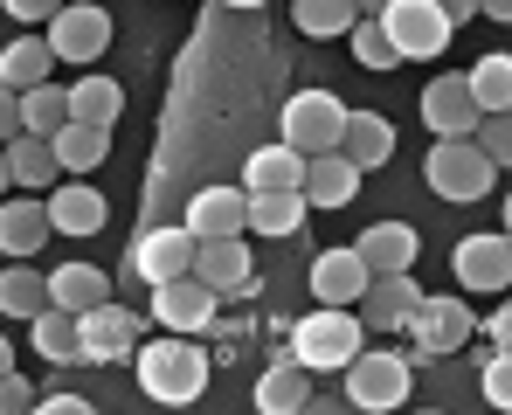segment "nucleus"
I'll return each mask as SVG.
<instances>
[{
    "instance_id": "412c9836",
    "label": "nucleus",
    "mask_w": 512,
    "mask_h": 415,
    "mask_svg": "<svg viewBox=\"0 0 512 415\" xmlns=\"http://www.w3.org/2000/svg\"><path fill=\"white\" fill-rule=\"evenodd\" d=\"M305 173H312V160L277 139V146H256L250 160H243V187L250 194H284V187H305Z\"/></svg>"
},
{
    "instance_id": "de8ad7c7",
    "label": "nucleus",
    "mask_w": 512,
    "mask_h": 415,
    "mask_svg": "<svg viewBox=\"0 0 512 415\" xmlns=\"http://www.w3.org/2000/svg\"><path fill=\"white\" fill-rule=\"evenodd\" d=\"M506 229H512V194H506Z\"/></svg>"
},
{
    "instance_id": "20e7f679",
    "label": "nucleus",
    "mask_w": 512,
    "mask_h": 415,
    "mask_svg": "<svg viewBox=\"0 0 512 415\" xmlns=\"http://www.w3.org/2000/svg\"><path fill=\"white\" fill-rule=\"evenodd\" d=\"M277 118H284V146H298L305 160H319V153H340L346 146V118L353 111H346L333 90H298Z\"/></svg>"
},
{
    "instance_id": "7c9ffc66",
    "label": "nucleus",
    "mask_w": 512,
    "mask_h": 415,
    "mask_svg": "<svg viewBox=\"0 0 512 415\" xmlns=\"http://www.w3.org/2000/svg\"><path fill=\"white\" fill-rule=\"evenodd\" d=\"M70 111H77L84 125H118V111H125V83L84 70V77L70 83Z\"/></svg>"
},
{
    "instance_id": "37998d69",
    "label": "nucleus",
    "mask_w": 512,
    "mask_h": 415,
    "mask_svg": "<svg viewBox=\"0 0 512 415\" xmlns=\"http://www.w3.org/2000/svg\"><path fill=\"white\" fill-rule=\"evenodd\" d=\"M450 7V21H471V14H485V0H443Z\"/></svg>"
},
{
    "instance_id": "c756f323",
    "label": "nucleus",
    "mask_w": 512,
    "mask_h": 415,
    "mask_svg": "<svg viewBox=\"0 0 512 415\" xmlns=\"http://www.w3.org/2000/svg\"><path fill=\"white\" fill-rule=\"evenodd\" d=\"M340 153H353L367 173L388 166V160H395V125H388L381 111H353V118H346V146H340Z\"/></svg>"
},
{
    "instance_id": "bb28decb",
    "label": "nucleus",
    "mask_w": 512,
    "mask_h": 415,
    "mask_svg": "<svg viewBox=\"0 0 512 415\" xmlns=\"http://www.w3.org/2000/svg\"><path fill=\"white\" fill-rule=\"evenodd\" d=\"M360 173H367V166L353 160V153H319L312 173H305V201H312V208H346V201L360 194Z\"/></svg>"
},
{
    "instance_id": "cd10ccee",
    "label": "nucleus",
    "mask_w": 512,
    "mask_h": 415,
    "mask_svg": "<svg viewBox=\"0 0 512 415\" xmlns=\"http://www.w3.org/2000/svg\"><path fill=\"white\" fill-rule=\"evenodd\" d=\"M70 118H77V111H70V90H56V83H35V90L14 97V132H42V139H56Z\"/></svg>"
},
{
    "instance_id": "c03bdc74",
    "label": "nucleus",
    "mask_w": 512,
    "mask_h": 415,
    "mask_svg": "<svg viewBox=\"0 0 512 415\" xmlns=\"http://www.w3.org/2000/svg\"><path fill=\"white\" fill-rule=\"evenodd\" d=\"M485 14H492V21H512V0H485Z\"/></svg>"
},
{
    "instance_id": "f03ea898",
    "label": "nucleus",
    "mask_w": 512,
    "mask_h": 415,
    "mask_svg": "<svg viewBox=\"0 0 512 415\" xmlns=\"http://www.w3.org/2000/svg\"><path fill=\"white\" fill-rule=\"evenodd\" d=\"M284 346L312 367V374H346L367 353V319H353V305H319L312 319L284 326Z\"/></svg>"
},
{
    "instance_id": "2eb2a0df",
    "label": "nucleus",
    "mask_w": 512,
    "mask_h": 415,
    "mask_svg": "<svg viewBox=\"0 0 512 415\" xmlns=\"http://www.w3.org/2000/svg\"><path fill=\"white\" fill-rule=\"evenodd\" d=\"M367 284H374V270H367L360 249H319L312 256V298L319 305H360Z\"/></svg>"
},
{
    "instance_id": "b1692460",
    "label": "nucleus",
    "mask_w": 512,
    "mask_h": 415,
    "mask_svg": "<svg viewBox=\"0 0 512 415\" xmlns=\"http://www.w3.org/2000/svg\"><path fill=\"white\" fill-rule=\"evenodd\" d=\"M49 215H56V236H97L111 222V208H104V194L90 180H63L49 194Z\"/></svg>"
},
{
    "instance_id": "f8f14e48",
    "label": "nucleus",
    "mask_w": 512,
    "mask_h": 415,
    "mask_svg": "<svg viewBox=\"0 0 512 415\" xmlns=\"http://www.w3.org/2000/svg\"><path fill=\"white\" fill-rule=\"evenodd\" d=\"M42 35L56 42V56H63V63L90 70V63H97V56L111 49V14H104L97 0H70V7H63V14H56V21H49Z\"/></svg>"
},
{
    "instance_id": "f257e3e1",
    "label": "nucleus",
    "mask_w": 512,
    "mask_h": 415,
    "mask_svg": "<svg viewBox=\"0 0 512 415\" xmlns=\"http://www.w3.org/2000/svg\"><path fill=\"white\" fill-rule=\"evenodd\" d=\"M132 367H139V388H146L160 409H187V402H201V388H208V374H215V360L201 353L194 332L146 339V346L132 353Z\"/></svg>"
},
{
    "instance_id": "aec40b11",
    "label": "nucleus",
    "mask_w": 512,
    "mask_h": 415,
    "mask_svg": "<svg viewBox=\"0 0 512 415\" xmlns=\"http://www.w3.org/2000/svg\"><path fill=\"white\" fill-rule=\"evenodd\" d=\"M353 249L367 256V270H374V277H402V270H416L423 236H416L409 222H367V236H360Z\"/></svg>"
},
{
    "instance_id": "4468645a",
    "label": "nucleus",
    "mask_w": 512,
    "mask_h": 415,
    "mask_svg": "<svg viewBox=\"0 0 512 415\" xmlns=\"http://www.w3.org/2000/svg\"><path fill=\"white\" fill-rule=\"evenodd\" d=\"M194 277L215 284L222 298H250L256 291V263H250V249H243V236H208V243L194 249Z\"/></svg>"
},
{
    "instance_id": "6ab92c4d",
    "label": "nucleus",
    "mask_w": 512,
    "mask_h": 415,
    "mask_svg": "<svg viewBox=\"0 0 512 415\" xmlns=\"http://www.w3.org/2000/svg\"><path fill=\"white\" fill-rule=\"evenodd\" d=\"M180 222H187L201 243H208V236H243V229H250V187H201Z\"/></svg>"
},
{
    "instance_id": "f704fd0d",
    "label": "nucleus",
    "mask_w": 512,
    "mask_h": 415,
    "mask_svg": "<svg viewBox=\"0 0 512 415\" xmlns=\"http://www.w3.org/2000/svg\"><path fill=\"white\" fill-rule=\"evenodd\" d=\"M471 90H478L485 118H492V111H512V49H485V56L471 63Z\"/></svg>"
},
{
    "instance_id": "ddd939ff",
    "label": "nucleus",
    "mask_w": 512,
    "mask_h": 415,
    "mask_svg": "<svg viewBox=\"0 0 512 415\" xmlns=\"http://www.w3.org/2000/svg\"><path fill=\"white\" fill-rule=\"evenodd\" d=\"M0 173H7V187H14V194H56L70 166H63V153H56V139H42V132H14Z\"/></svg>"
},
{
    "instance_id": "a878e982",
    "label": "nucleus",
    "mask_w": 512,
    "mask_h": 415,
    "mask_svg": "<svg viewBox=\"0 0 512 415\" xmlns=\"http://www.w3.org/2000/svg\"><path fill=\"white\" fill-rule=\"evenodd\" d=\"M56 63H63V56H56V42H49V35H21V42H7V49H0V83L21 97V90L49 83Z\"/></svg>"
},
{
    "instance_id": "9b49d317",
    "label": "nucleus",
    "mask_w": 512,
    "mask_h": 415,
    "mask_svg": "<svg viewBox=\"0 0 512 415\" xmlns=\"http://www.w3.org/2000/svg\"><path fill=\"white\" fill-rule=\"evenodd\" d=\"M450 277H457L464 291L499 298L512 284V229H499V236H464V243L450 249Z\"/></svg>"
},
{
    "instance_id": "6e6552de",
    "label": "nucleus",
    "mask_w": 512,
    "mask_h": 415,
    "mask_svg": "<svg viewBox=\"0 0 512 415\" xmlns=\"http://www.w3.org/2000/svg\"><path fill=\"white\" fill-rule=\"evenodd\" d=\"M381 21H388L395 49H402V56H416V63H423V56H443V49H450V28H457L443 0H388V7H381Z\"/></svg>"
},
{
    "instance_id": "7ed1b4c3",
    "label": "nucleus",
    "mask_w": 512,
    "mask_h": 415,
    "mask_svg": "<svg viewBox=\"0 0 512 415\" xmlns=\"http://www.w3.org/2000/svg\"><path fill=\"white\" fill-rule=\"evenodd\" d=\"M423 180L436 201H485L499 187V160L478 139H436L423 160Z\"/></svg>"
},
{
    "instance_id": "79ce46f5",
    "label": "nucleus",
    "mask_w": 512,
    "mask_h": 415,
    "mask_svg": "<svg viewBox=\"0 0 512 415\" xmlns=\"http://www.w3.org/2000/svg\"><path fill=\"white\" fill-rule=\"evenodd\" d=\"M0 402H7V409H14V415L28 409V381H21L14 367H7V381H0Z\"/></svg>"
},
{
    "instance_id": "a211bd4d",
    "label": "nucleus",
    "mask_w": 512,
    "mask_h": 415,
    "mask_svg": "<svg viewBox=\"0 0 512 415\" xmlns=\"http://www.w3.org/2000/svg\"><path fill=\"white\" fill-rule=\"evenodd\" d=\"M139 312H125L118 298L111 305H97V312H84V346H90V367H111V360H132L139 353Z\"/></svg>"
},
{
    "instance_id": "e433bc0d",
    "label": "nucleus",
    "mask_w": 512,
    "mask_h": 415,
    "mask_svg": "<svg viewBox=\"0 0 512 415\" xmlns=\"http://www.w3.org/2000/svg\"><path fill=\"white\" fill-rule=\"evenodd\" d=\"M478 388H485V402H492V409H506V415H512V353H506V346H492V353H485V374H478Z\"/></svg>"
},
{
    "instance_id": "ea45409f",
    "label": "nucleus",
    "mask_w": 512,
    "mask_h": 415,
    "mask_svg": "<svg viewBox=\"0 0 512 415\" xmlns=\"http://www.w3.org/2000/svg\"><path fill=\"white\" fill-rule=\"evenodd\" d=\"M485 339H492V346H506V353H512V298L499 305V312H492V319H485Z\"/></svg>"
},
{
    "instance_id": "0eeeda50",
    "label": "nucleus",
    "mask_w": 512,
    "mask_h": 415,
    "mask_svg": "<svg viewBox=\"0 0 512 415\" xmlns=\"http://www.w3.org/2000/svg\"><path fill=\"white\" fill-rule=\"evenodd\" d=\"M194 249H201V236H194L187 222H160V229H139V236H132L125 270H132L139 284H167V277H187V270H194Z\"/></svg>"
},
{
    "instance_id": "dca6fc26",
    "label": "nucleus",
    "mask_w": 512,
    "mask_h": 415,
    "mask_svg": "<svg viewBox=\"0 0 512 415\" xmlns=\"http://www.w3.org/2000/svg\"><path fill=\"white\" fill-rule=\"evenodd\" d=\"M56 236V215H49V194H14L7 208H0V249L7 256H42V243Z\"/></svg>"
},
{
    "instance_id": "4c0bfd02",
    "label": "nucleus",
    "mask_w": 512,
    "mask_h": 415,
    "mask_svg": "<svg viewBox=\"0 0 512 415\" xmlns=\"http://www.w3.org/2000/svg\"><path fill=\"white\" fill-rule=\"evenodd\" d=\"M478 146H485L499 166H512V111H492V118L478 125Z\"/></svg>"
},
{
    "instance_id": "a19ab883",
    "label": "nucleus",
    "mask_w": 512,
    "mask_h": 415,
    "mask_svg": "<svg viewBox=\"0 0 512 415\" xmlns=\"http://www.w3.org/2000/svg\"><path fill=\"white\" fill-rule=\"evenodd\" d=\"M35 409H42V415H90V402H84V395H42Z\"/></svg>"
},
{
    "instance_id": "1a4fd4ad",
    "label": "nucleus",
    "mask_w": 512,
    "mask_h": 415,
    "mask_svg": "<svg viewBox=\"0 0 512 415\" xmlns=\"http://www.w3.org/2000/svg\"><path fill=\"white\" fill-rule=\"evenodd\" d=\"M215 305H222V291L215 284H201L194 270L187 277H167V284H153V326L160 332H215Z\"/></svg>"
},
{
    "instance_id": "9d476101",
    "label": "nucleus",
    "mask_w": 512,
    "mask_h": 415,
    "mask_svg": "<svg viewBox=\"0 0 512 415\" xmlns=\"http://www.w3.org/2000/svg\"><path fill=\"white\" fill-rule=\"evenodd\" d=\"M423 125L436 139H478L485 104H478V90H471V70H450V77L429 83L423 90Z\"/></svg>"
},
{
    "instance_id": "72a5a7b5",
    "label": "nucleus",
    "mask_w": 512,
    "mask_h": 415,
    "mask_svg": "<svg viewBox=\"0 0 512 415\" xmlns=\"http://www.w3.org/2000/svg\"><path fill=\"white\" fill-rule=\"evenodd\" d=\"M56 153L70 173H90V166L111 160V125H84V118H70L63 132H56Z\"/></svg>"
},
{
    "instance_id": "c9c22d12",
    "label": "nucleus",
    "mask_w": 512,
    "mask_h": 415,
    "mask_svg": "<svg viewBox=\"0 0 512 415\" xmlns=\"http://www.w3.org/2000/svg\"><path fill=\"white\" fill-rule=\"evenodd\" d=\"M346 42H353V63H360V70H395V63H409V56L395 49V35H388V21H381V14H367Z\"/></svg>"
},
{
    "instance_id": "473e14b6",
    "label": "nucleus",
    "mask_w": 512,
    "mask_h": 415,
    "mask_svg": "<svg viewBox=\"0 0 512 415\" xmlns=\"http://www.w3.org/2000/svg\"><path fill=\"white\" fill-rule=\"evenodd\" d=\"M291 21H298V35H312V42L353 35V28H360V0H291Z\"/></svg>"
},
{
    "instance_id": "423d86ee",
    "label": "nucleus",
    "mask_w": 512,
    "mask_h": 415,
    "mask_svg": "<svg viewBox=\"0 0 512 415\" xmlns=\"http://www.w3.org/2000/svg\"><path fill=\"white\" fill-rule=\"evenodd\" d=\"M409 346H416V360H450V353H464L471 346V332H485L471 319V305L464 298H423L416 305V319H409Z\"/></svg>"
},
{
    "instance_id": "f3484780",
    "label": "nucleus",
    "mask_w": 512,
    "mask_h": 415,
    "mask_svg": "<svg viewBox=\"0 0 512 415\" xmlns=\"http://www.w3.org/2000/svg\"><path fill=\"white\" fill-rule=\"evenodd\" d=\"M250 395H256V409H263V415H298V409H312V367L284 346V353L263 367V381H256Z\"/></svg>"
},
{
    "instance_id": "a18cd8bd",
    "label": "nucleus",
    "mask_w": 512,
    "mask_h": 415,
    "mask_svg": "<svg viewBox=\"0 0 512 415\" xmlns=\"http://www.w3.org/2000/svg\"><path fill=\"white\" fill-rule=\"evenodd\" d=\"M222 7H243V14H250V7H263V0H222Z\"/></svg>"
},
{
    "instance_id": "393cba45",
    "label": "nucleus",
    "mask_w": 512,
    "mask_h": 415,
    "mask_svg": "<svg viewBox=\"0 0 512 415\" xmlns=\"http://www.w3.org/2000/svg\"><path fill=\"white\" fill-rule=\"evenodd\" d=\"M28 339H35V353H42V360H56V367H77V360H90V346H84V312L49 305V312L28 326Z\"/></svg>"
},
{
    "instance_id": "39448f33",
    "label": "nucleus",
    "mask_w": 512,
    "mask_h": 415,
    "mask_svg": "<svg viewBox=\"0 0 512 415\" xmlns=\"http://www.w3.org/2000/svg\"><path fill=\"white\" fill-rule=\"evenodd\" d=\"M409 388H416V353H360V360L346 367V402L367 409V415L402 409Z\"/></svg>"
},
{
    "instance_id": "4be33fe9",
    "label": "nucleus",
    "mask_w": 512,
    "mask_h": 415,
    "mask_svg": "<svg viewBox=\"0 0 512 415\" xmlns=\"http://www.w3.org/2000/svg\"><path fill=\"white\" fill-rule=\"evenodd\" d=\"M423 305V284L402 270V277H374L367 284V332H402Z\"/></svg>"
},
{
    "instance_id": "49530a36",
    "label": "nucleus",
    "mask_w": 512,
    "mask_h": 415,
    "mask_svg": "<svg viewBox=\"0 0 512 415\" xmlns=\"http://www.w3.org/2000/svg\"><path fill=\"white\" fill-rule=\"evenodd\" d=\"M360 7H367V14H381V7H388V0H360Z\"/></svg>"
},
{
    "instance_id": "2f4dec72",
    "label": "nucleus",
    "mask_w": 512,
    "mask_h": 415,
    "mask_svg": "<svg viewBox=\"0 0 512 415\" xmlns=\"http://www.w3.org/2000/svg\"><path fill=\"white\" fill-rule=\"evenodd\" d=\"M56 277V305L63 312H97V305H111V277L97 270V263H63V270H49Z\"/></svg>"
},
{
    "instance_id": "58836bf2",
    "label": "nucleus",
    "mask_w": 512,
    "mask_h": 415,
    "mask_svg": "<svg viewBox=\"0 0 512 415\" xmlns=\"http://www.w3.org/2000/svg\"><path fill=\"white\" fill-rule=\"evenodd\" d=\"M0 7H7V14H14V21H28V28H35V21H42V28H49V21H56V14H63V7H70V0H0Z\"/></svg>"
},
{
    "instance_id": "c85d7f7f",
    "label": "nucleus",
    "mask_w": 512,
    "mask_h": 415,
    "mask_svg": "<svg viewBox=\"0 0 512 415\" xmlns=\"http://www.w3.org/2000/svg\"><path fill=\"white\" fill-rule=\"evenodd\" d=\"M305 187H284V194H250V229L256 236H270V243H284V236H298V222H305Z\"/></svg>"
},
{
    "instance_id": "5701e85b",
    "label": "nucleus",
    "mask_w": 512,
    "mask_h": 415,
    "mask_svg": "<svg viewBox=\"0 0 512 415\" xmlns=\"http://www.w3.org/2000/svg\"><path fill=\"white\" fill-rule=\"evenodd\" d=\"M49 305H56V277L28 270V263L14 256V263H7V277H0V312H7V319H21V326H35Z\"/></svg>"
}]
</instances>
